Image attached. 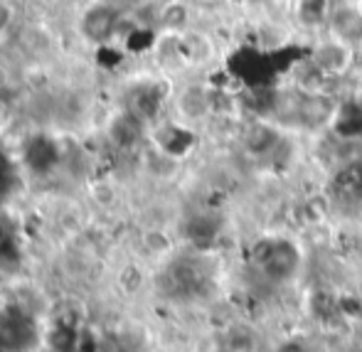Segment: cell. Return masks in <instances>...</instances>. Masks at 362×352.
<instances>
[{"label": "cell", "mask_w": 362, "mask_h": 352, "mask_svg": "<svg viewBox=\"0 0 362 352\" xmlns=\"http://www.w3.org/2000/svg\"><path fill=\"white\" fill-rule=\"evenodd\" d=\"M330 30H333V37L340 40L345 45H353L362 40V13L360 8L353 5H343V8L333 10L330 15Z\"/></svg>", "instance_id": "3"}, {"label": "cell", "mask_w": 362, "mask_h": 352, "mask_svg": "<svg viewBox=\"0 0 362 352\" xmlns=\"http://www.w3.org/2000/svg\"><path fill=\"white\" fill-rule=\"evenodd\" d=\"M335 131L343 139H362V101H348L335 109Z\"/></svg>", "instance_id": "5"}, {"label": "cell", "mask_w": 362, "mask_h": 352, "mask_svg": "<svg viewBox=\"0 0 362 352\" xmlns=\"http://www.w3.org/2000/svg\"><path fill=\"white\" fill-rule=\"evenodd\" d=\"M37 5H45V8H52V5H57L59 0H35Z\"/></svg>", "instance_id": "12"}, {"label": "cell", "mask_w": 362, "mask_h": 352, "mask_svg": "<svg viewBox=\"0 0 362 352\" xmlns=\"http://www.w3.org/2000/svg\"><path fill=\"white\" fill-rule=\"evenodd\" d=\"M252 262L257 271L272 283H286L298 274L300 252L291 239H262L252 249Z\"/></svg>", "instance_id": "1"}, {"label": "cell", "mask_w": 362, "mask_h": 352, "mask_svg": "<svg viewBox=\"0 0 362 352\" xmlns=\"http://www.w3.org/2000/svg\"><path fill=\"white\" fill-rule=\"evenodd\" d=\"M10 23H13V8L5 0H0V33H5L10 28Z\"/></svg>", "instance_id": "9"}, {"label": "cell", "mask_w": 362, "mask_h": 352, "mask_svg": "<svg viewBox=\"0 0 362 352\" xmlns=\"http://www.w3.org/2000/svg\"><path fill=\"white\" fill-rule=\"evenodd\" d=\"M276 352H310V350H308V345L300 343V340H286V343L279 345Z\"/></svg>", "instance_id": "11"}, {"label": "cell", "mask_w": 362, "mask_h": 352, "mask_svg": "<svg viewBox=\"0 0 362 352\" xmlns=\"http://www.w3.org/2000/svg\"><path fill=\"white\" fill-rule=\"evenodd\" d=\"M330 13L328 0H298V18L303 25H320Z\"/></svg>", "instance_id": "6"}, {"label": "cell", "mask_w": 362, "mask_h": 352, "mask_svg": "<svg viewBox=\"0 0 362 352\" xmlns=\"http://www.w3.org/2000/svg\"><path fill=\"white\" fill-rule=\"evenodd\" d=\"M187 8L180 3V0H173V3H168L165 8H163L160 13V23L165 25V28H173V30H182L187 25Z\"/></svg>", "instance_id": "7"}, {"label": "cell", "mask_w": 362, "mask_h": 352, "mask_svg": "<svg viewBox=\"0 0 362 352\" xmlns=\"http://www.w3.org/2000/svg\"><path fill=\"white\" fill-rule=\"evenodd\" d=\"M313 62L323 74H343L350 67V47L333 37L325 45H320Z\"/></svg>", "instance_id": "4"}, {"label": "cell", "mask_w": 362, "mask_h": 352, "mask_svg": "<svg viewBox=\"0 0 362 352\" xmlns=\"http://www.w3.org/2000/svg\"><path fill=\"white\" fill-rule=\"evenodd\" d=\"M0 330H3V328H0Z\"/></svg>", "instance_id": "13"}, {"label": "cell", "mask_w": 362, "mask_h": 352, "mask_svg": "<svg viewBox=\"0 0 362 352\" xmlns=\"http://www.w3.org/2000/svg\"><path fill=\"white\" fill-rule=\"evenodd\" d=\"M254 348H257V340H254V335L249 333L247 328H237L232 335H229L227 340V350L229 352H254Z\"/></svg>", "instance_id": "8"}, {"label": "cell", "mask_w": 362, "mask_h": 352, "mask_svg": "<svg viewBox=\"0 0 362 352\" xmlns=\"http://www.w3.org/2000/svg\"><path fill=\"white\" fill-rule=\"evenodd\" d=\"M116 23H119V18L114 10L104 3H96L86 10L84 20H81V30L91 42H109L111 35L116 33Z\"/></svg>", "instance_id": "2"}, {"label": "cell", "mask_w": 362, "mask_h": 352, "mask_svg": "<svg viewBox=\"0 0 362 352\" xmlns=\"http://www.w3.org/2000/svg\"><path fill=\"white\" fill-rule=\"evenodd\" d=\"M109 187H104V185H96L94 190H91V197H94L99 205H109L111 200H114V192H106Z\"/></svg>", "instance_id": "10"}]
</instances>
